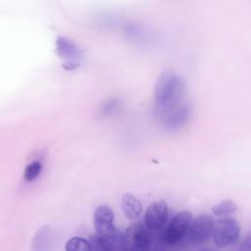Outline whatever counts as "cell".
<instances>
[{"mask_svg":"<svg viewBox=\"0 0 251 251\" xmlns=\"http://www.w3.org/2000/svg\"><path fill=\"white\" fill-rule=\"evenodd\" d=\"M124 251H149L150 236L147 229L139 224L130 225L123 235Z\"/></svg>","mask_w":251,"mask_h":251,"instance_id":"277c9868","label":"cell"},{"mask_svg":"<svg viewBox=\"0 0 251 251\" xmlns=\"http://www.w3.org/2000/svg\"><path fill=\"white\" fill-rule=\"evenodd\" d=\"M122 210L127 219L135 220L141 215L142 205L134 195L126 193L122 197Z\"/></svg>","mask_w":251,"mask_h":251,"instance_id":"30bf717a","label":"cell"},{"mask_svg":"<svg viewBox=\"0 0 251 251\" xmlns=\"http://www.w3.org/2000/svg\"><path fill=\"white\" fill-rule=\"evenodd\" d=\"M65 249L66 251H92L89 240L79 236L70 238L66 243Z\"/></svg>","mask_w":251,"mask_h":251,"instance_id":"4fadbf2b","label":"cell"},{"mask_svg":"<svg viewBox=\"0 0 251 251\" xmlns=\"http://www.w3.org/2000/svg\"><path fill=\"white\" fill-rule=\"evenodd\" d=\"M242 248H243V251H251V230L245 237L242 244Z\"/></svg>","mask_w":251,"mask_h":251,"instance_id":"9a60e30c","label":"cell"},{"mask_svg":"<svg viewBox=\"0 0 251 251\" xmlns=\"http://www.w3.org/2000/svg\"><path fill=\"white\" fill-rule=\"evenodd\" d=\"M199 251H217V250H214V249H202V250H199Z\"/></svg>","mask_w":251,"mask_h":251,"instance_id":"2e32d148","label":"cell"},{"mask_svg":"<svg viewBox=\"0 0 251 251\" xmlns=\"http://www.w3.org/2000/svg\"><path fill=\"white\" fill-rule=\"evenodd\" d=\"M192 221L193 215L190 211L184 210L176 214L163 233L164 241L168 245L178 243L188 232Z\"/></svg>","mask_w":251,"mask_h":251,"instance_id":"3957f363","label":"cell"},{"mask_svg":"<svg viewBox=\"0 0 251 251\" xmlns=\"http://www.w3.org/2000/svg\"><path fill=\"white\" fill-rule=\"evenodd\" d=\"M115 240L116 239L107 238L99 234H93L90 237L89 242L91 244L92 251H116Z\"/></svg>","mask_w":251,"mask_h":251,"instance_id":"8fae6325","label":"cell"},{"mask_svg":"<svg viewBox=\"0 0 251 251\" xmlns=\"http://www.w3.org/2000/svg\"><path fill=\"white\" fill-rule=\"evenodd\" d=\"M164 126L166 129L175 131L181 128L190 119L192 107L189 102L181 101L173 108L164 111Z\"/></svg>","mask_w":251,"mask_h":251,"instance_id":"8992f818","label":"cell"},{"mask_svg":"<svg viewBox=\"0 0 251 251\" xmlns=\"http://www.w3.org/2000/svg\"><path fill=\"white\" fill-rule=\"evenodd\" d=\"M169 208L164 200L154 201L145 212V225L151 230H157L164 226L168 220Z\"/></svg>","mask_w":251,"mask_h":251,"instance_id":"ba28073f","label":"cell"},{"mask_svg":"<svg viewBox=\"0 0 251 251\" xmlns=\"http://www.w3.org/2000/svg\"><path fill=\"white\" fill-rule=\"evenodd\" d=\"M42 169V165L40 162L38 161H34L31 162L30 164H28L24 172V177L26 181H32L33 179H35L38 175L40 174Z\"/></svg>","mask_w":251,"mask_h":251,"instance_id":"5bb4252c","label":"cell"},{"mask_svg":"<svg viewBox=\"0 0 251 251\" xmlns=\"http://www.w3.org/2000/svg\"><path fill=\"white\" fill-rule=\"evenodd\" d=\"M214 228L215 221L212 216L209 214H201L193 219L188 230V238L193 243H203L214 233Z\"/></svg>","mask_w":251,"mask_h":251,"instance_id":"52a82bcc","label":"cell"},{"mask_svg":"<svg viewBox=\"0 0 251 251\" xmlns=\"http://www.w3.org/2000/svg\"><path fill=\"white\" fill-rule=\"evenodd\" d=\"M185 90L183 79L174 72L166 71L158 77L154 88V101L161 111H167L182 101Z\"/></svg>","mask_w":251,"mask_h":251,"instance_id":"6da1fadb","label":"cell"},{"mask_svg":"<svg viewBox=\"0 0 251 251\" xmlns=\"http://www.w3.org/2000/svg\"><path fill=\"white\" fill-rule=\"evenodd\" d=\"M240 235L238 222L230 217L221 218L215 222L214 242L218 248H226L234 243Z\"/></svg>","mask_w":251,"mask_h":251,"instance_id":"7a4b0ae2","label":"cell"},{"mask_svg":"<svg viewBox=\"0 0 251 251\" xmlns=\"http://www.w3.org/2000/svg\"><path fill=\"white\" fill-rule=\"evenodd\" d=\"M237 210V205L230 199H225L212 207V213L220 218L227 217Z\"/></svg>","mask_w":251,"mask_h":251,"instance_id":"7c38bea8","label":"cell"},{"mask_svg":"<svg viewBox=\"0 0 251 251\" xmlns=\"http://www.w3.org/2000/svg\"><path fill=\"white\" fill-rule=\"evenodd\" d=\"M93 225L96 234L101 236L117 239L119 231L114 225V213L106 205L98 206L93 214Z\"/></svg>","mask_w":251,"mask_h":251,"instance_id":"5b68a950","label":"cell"},{"mask_svg":"<svg viewBox=\"0 0 251 251\" xmlns=\"http://www.w3.org/2000/svg\"><path fill=\"white\" fill-rule=\"evenodd\" d=\"M56 49L58 55L64 60V62L71 68L75 67L77 64L80 53L78 47L69 38L64 36H59L56 40Z\"/></svg>","mask_w":251,"mask_h":251,"instance_id":"9c48e42d","label":"cell"}]
</instances>
